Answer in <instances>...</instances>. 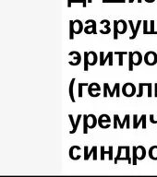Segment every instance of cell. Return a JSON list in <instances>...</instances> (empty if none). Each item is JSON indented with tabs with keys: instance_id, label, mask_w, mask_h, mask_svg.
<instances>
[{
	"instance_id": "obj_38",
	"label": "cell",
	"mask_w": 157,
	"mask_h": 177,
	"mask_svg": "<svg viewBox=\"0 0 157 177\" xmlns=\"http://www.w3.org/2000/svg\"><path fill=\"white\" fill-rule=\"evenodd\" d=\"M147 88H148V97L151 98L153 97V83H148L147 85Z\"/></svg>"
},
{
	"instance_id": "obj_54",
	"label": "cell",
	"mask_w": 157,
	"mask_h": 177,
	"mask_svg": "<svg viewBox=\"0 0 157 177\" xmlns=\"http://www.w3.org/2000/svg\"><path fill=\"white\" fill-rule=\"evenodd\" d=\"M155 98H157V95H156V97H155Z\"/></svg>"
},
{
	"instance_id": "obj_11",
	"label": "cell",
	"mask_w": 157,
	"mask_h": 177,
	"mask_svg": "<svg viewBox=\"0 0 157 177\" xmlns=\"http://www.w3.org/2000/svg\"><path fill=\"white\" fill-rule=\"evenodd\" d=\"M105 154H108L109 155V161H112L113 160V147L112 146H109V150L108 151H105L104 150V147L102 146L101 147V160L104 161V155Z\"/></svg>"
},
{
	"instance_id": "obj_2",
	"label": "cell",
	"mask_w": 157,
	"mask_h": 177,
	"mask_svg": "<svg viewBox=\"0 0 157 177\" xmlns=\"http://www.w3.org/2000/svg\"><path fill=\"white\" fill-rule=\"evenodd\" d=\"M85 23L88 24V26L83 29V31L86 34H91V32H92V34L97 33V31H96L97 24H96V21L94 19H87L85 21Z\"/></svg>"
},
{
	"instance_id": "obj_34",
	"label": "cell",
	"mask_w": 157,
	"mask_h": 177,
	"mask_svg": "<svg viewBox=\"0 0 157 177\" xmlns=\"http://www.w3.org/2000/svg\"><path fill=\"white\" fill-rule=\"evenodd\" d=\"M124 147H125V146H119V147H118L117 155V157L115 158V164H117V162H118V158L121 157V152H122V150H124Z\"/></svg>"
},
{
	"instance_id": "obj_26",
	"label": "cell",
	"mask_w": 157,
	"mask_h": 177,
	"mask_svg": "<svg viewBox=\"0 0 157 177\" xmlns=\"http://www.w3.org/2000/svg\"><path fill=\"white\" fill-rule=\"evenodd\" d=\"M124 150H126V158H127V161H128V163L129 164H131V158H130V148L129 146H125L124 147Z\"/></svg>"
},
{
	"instance_id": "obj_51",
	"label": "cell",
	"mask_w": 157,
	"mask_h": 177,
	"mask_svg": "<svg viewBox=\"0 0 157 177\" xmlns=\"http://www.w3.org/2000/svg\"><path fill=\"white\" fill-rule=\"evenodd\" d=\"M156 23H157V21H156ZM155 33L157 34V30H155Z\"/></svg>"
},
{
	"instance_id": "obj_1",
	"label": "cell",
	"mask_w": 157,
	"mask_h": 177,
	"mask_svg": "<svg viewBox=\"0 0 157 177\" xmlns=\"http://www.w3.org/2000/svg\"><path fill=\"white\" fill-rule=\"evenodd\" d=\"M122 93L126 97H132L136 93V87L133 83L128 82L123 85L122 88Z\"/></svg>"
},
{
	"instance_id": "obj_13",
	"label": "cell",
	"mask_w": 157,
	"mask_h": 177,
	"mask_svg": "<svg viewBox=\"0 0 157 177\" xmlns=\"http://www.w3.org/2000/svg\"><path fill=\"white\" fill-rule=\"evenodd\" d=\"M146 156V150L143 146H138L137 147V159L139 161H142L145 159Z\"/></svg>"
},
{
	"instance_id": "obj_27",
	"label": "cell",
	"mask_w": 157,
	"mask_h": 177,
	"mask_svg": "<svg viewBox=\"0 0 157 177\" xmlns=\"http://www.w3.org/2000/svg\"><path fill=\"white\" fill-rule=\"evenodd\" d=\"M115 55H117L119 57L118 59V65H123V56L124 55H128V52H115Z\"/></svg>"
},
{
	"instance_id": "obj_18",
	"label": "cell",
	"mask_w": 157,
	"mask_h": 177,
	"mask_svg": "<svg viewBox=\"0 0 157 177\" xmlns=\"http://www.w3.org/2000/svg\"><path fill=\"white\" fill-rule=\"evenodd\" d=\"M149 157L150 159L157 161V146H152L149 150Z\"/></svg>"
},
{
	"instance_id": "obj_33",
	"label": "cell",
	"mask_w": 157,
	"mask_h": 177,
	"mask_svg": "<svg viewBox=\"0 0 157 177\" xmlns=\"http://www.w3.org/2000/svg\"><path fill=\"white\" fill-rule=\"evenodd\" d=\"M118 33H117V20H114V40H117Z\"/></svg>"
},
{
	"instance_id": "obj_21",
	"label": "cell",
	"mask_w": 157,
	"mask_h": 177,
	"mask_svg": "<svg viewBox=\"0 0 157 177\" xmlns=\"http://www.w3.org/2000/svg\"><path fill=\"white\" fill-rule=\"evenodd\" d=\"M117 124H119V127L121 129H123L124 127L122 126V124H121V121H120V118L118 116V115H115L114 116V128L117 129Z\"/></svg>"
},
{
	"instance_id": "obj_17",
	"label": "cell",
	"mask_w": 157,
	"mask_h": 177,
	"mask_svg": "<svg viewBox=\"0 0 157 177\" xmlns=\"http://www.w3.org/2000/svg\"><path fill=\"white\" fill-rule=\"evenodd\" d=\"M76 81V78H73L70 81V91H69V93H70V97L71 99V102L72 103H76V100H75V97H74V93H73V89H74V83Z\"/></svg>"
},
{
	"instance_id": "obj_10",
	"label": "cell",
	"mask_w": 157,
	"mask_h": 177,
	"mask_svg": "<svg viewBox=\"0 0 157 177\" xmlns=\"http://www.w3.org/2000/svg\"><path fill=\"white\" fill-rule=\"evenodd\" d=\"M127 29H128V25H127V22L124 19L117 20V33L118 34L126 33Z\"/></svg>"
},
{
	"instance_id": "obj_37",
	"label": "cell",
	"mask_w": 157,
	"mask_h": 177,
	"mask_svg": "<svg viewBox=\"0 0 157 177\" xmlns=\"http://www.w3.org/2000/svg\"><path fill=\"white\" fill-rule=\"evenodd\" d=\"M155 21H154V20H151V21H150V24H151V29L149 30V34H155Z\"/></svg>"
},
{
	"instance_id": "obj_14",
	"label": "cell",
	"mask_w": 157,
	"mask_h": 177,
	"mask_svg": "<svg viewBox=\"0 0 157 177\" xmlns=\"http://www.w3.org/2000/svg\"><path fill=\"white\" fill-rule=\"evenodd\" d=\"M92 91H101V87L98 83H91L90 85H88V93L91 97L92 95Z\"/></svg>"
},
{
	"instance_id": "obj_52",
	"label": "cell",
	"mask_w": 157,
	"mask_h": 177,
	"mask_svg": "<svg viewBox=\"0 0 157 177\" xmlns=\"http://www.w3.org/2000/svg\"><path fill=\"white\" fill-rule=\"evenodd\" d=\"M104 1H105V0H103V2H104Z\"/></svg>"
},
{
	"instance_id": "obj_20",
	"label": "cell",
	"mask_w": 157,
	"mask_h": 177,
	"mask_svg": "<svg viewBox=\"0 0 157 177\" xmlns=\"http://www.w3.org/2000/svg\"><path fill=\"white\" fill-rule=\"evenodd\" d=\"M107 92L109 93V96L112 98V91L110 90L109 84L108 83H104V97L106 98L107 97Z\"/></svg>"
},
{
	"instance_id": "obj_15",
	"label": "cell",
	"mask_w": 157,
	"mask_h": 177,
	"mask_svg": "<svg viewBox=\"0 0 157 177\" xmlns=\"http://www.w3.org/2000/svg\"><path fill=\"white\" fill-rule=\"evenodd\" d=\"M74 21V33L75 34H79L82 32V30H83V25H82V22L79 20V19H75L73 20Z\"/></svg>"
},
{
	"instance_id": "obj_46",
	"label": "cell",
	"mask_w": 157,
	"mask_h": 177,
	"mask_svg": "<svg viewBox=\"0 0 157 177\" xmlns=\"http://www.w3.org/2000/svg\"><path fill=\"white\" fill-rule=\"evenodd\" d=\"M108 57H109V55L107 54V55H106V57H104V64H105V63H106V61L108 60Z\"/></svg>"
},
{
	"instance_id": "obj_28",
	"label": "cell",
	"mask_w": 157,
	"mask_h": 177,
	"mask_svg": "<svg viewBox=\"0 0 157 177\" xmlns=\"http://www.w3.org/2000/svg\"><path fill=\"white\" fill-rule=\"evenodd\" d=\"M129 55V70L133 71V62H132V52H128Z\"/></svg>"
},
{
	"instance_id": "obj_39",
	"label": "cell",
	"mask_w": 157,
	"mask_h": 177,
	"mask_svg": "<svg viewBox=\"0 0 157 177\" xmlns=\"http://www.w3.org/2000/svg\"><path fill=\"white\" fill-rule=\"evenodd\" d=\"M142 95H143V86H142V83H140V84H139V93L137 94V97H138V98H141Z\"/></svg>"
},
{
	"instance_id": "obj_6",
	"label": "cell",
	"mask_w": 157,
	"mask_h": 177,
	"mask_svg": "<svg viewBox=\"0 0 157 177\" xmlns=\"http://www.w3.org/2000/svg\"><path fill=\"white\" fill-rule=\"evenodd\" d=\"M137 118H138V116H137V115H134V116H133V128H134V129H137V128L139 127L140 124L142 123V128H143V129H146V127H147V126H146V115H142L139 121L137 120Z\"/></svg>"
},
{
	"instance_id": "obj_53",
	"label": "cell",
	"mask_w": 157,
	"mask_h": 177,
	"mask_svg": "<svg viewBox=\"0 0 157 177\" xmlns=\"http://www.w3.org/2000/svg\"><path fill=\"white\" fill-rule=\"evenodd\" d=\"M123 1H124V2H126V0H123Z\"/></svg>"
},
{
	"instance_id": "obj_47",
	"label": "cell",
	"mask_w": 157,
	"mask_h": 177,
	"mask_svg": "<svg viewBox=\"0 0 157 177\" xmlns=\"http://www.w3.org/2000/svg\"><path fill=\"white\" fill-rule=\"evenodd\" d=\"M142 0H138V2H139V3H142ZM129 3H133V2H134V0H129Z\"/></svg>"
},
{
	"instance_id": "obj_12",
	"label": "cell",
	"mask_w": 157,
	"mask_h": 177,
	"mask_svg": "<svg viewBox=\"0 0 157 177\" xmlns=\"http://www.w3.org/2000/svg\"><path fill=\"white\" fill-rule=\"evenodd\" d=\"M87 116H88V119H87L88 128H90V129L94 128L97 125V117L94 115H89Z\"/></svg>"
},
{
	"instance_id": "obj_40",
	"label": "cell",
	"mask_w": 157,
	"mask_h": 177,
	"mask_svg": "<svg viewBox=\"0 0 157 177\" xmlns=\"http://www.w3.org/2000/svg\"><path fill=\"white\" fill-rule=\"evenodd\" d=\"M108 60H109V65H113V55L114 53L113 52H108Z\"/></svg>"
},
{
	"instance_id": "obj_45",
	"label": "cell",
	"mask_w": 157,
	"mask_h": 177,
	"mask_svg": "<svg viewBox=\"0 0 157 177\" xmlns=\"http://www.w3.org/2000/svg\"><path fill=\"white\" fill-rule=\"evenodd\" d=\"M72 1H73V0H69V1H68V6H69V7H70V6H71Z\"/></svg>"
},
{
	"instance_id": "obj_43",
	"label": "cell",
	"mask_w": 157,
	"mask_h": 177,
	"mask_svg": "<svg viewBox=\"0 0 157 177\" xmlns=\"http://www.w3.org/2000/svg\"><path fill=\"white\" fill-rule=\"evenodd\" d=\"M150 121H151L152 124H157V120H155V119H154V115H151V116H150Z\"/></svg>"
},
{
	"instance_id": "obj_25",
	"label": "cell",
	"mask_w": 157,
	"mask_h": 177,
	"mask_svg": "<svg viewBox=\"0 0 157 177\" xmlns=\"http://www.w3.org/2000/svg\"><path fill=\"white\" fill-rule=\"evenodd\" d=\"M82 117H83V130H82V133L87 134L88 133V122H87L88 116H87V115H83Z\"/></svg>"
},
{
	"instance_id": "obj_4",
	"label": "cell",
	"mask_w": 157,
	"mask_h": 177,
	"mask_svg": "<svg viewBox=\"0 0 157 177\" xmlns=\"http://www.w3.org/2000/svg\"><path fill=\"white\" fill-rule=\"evenodd\" d=\"M93 154V161H96L97 160V147L96 146H93L91 148V150H90V152H88V147L85 146L84 147V160L85 161H88L91 157V155Z\"/></svg>"
},
{
	"instance_id": "obj_35",
	"label": "cell",
	"mask_w": 157,
	"mask_h": 177,
	"mask_svg": "<svg viewBox=\"0 0 157 177\" xmlns=\"http://www.w3.org/2000/svg\"><path fill=\"white\" fill-rule=\"evenodd\" d=\"M69 117L70 119V123L72 124V130L70 131V134H75L76 130H75V122H74V118L72 116V115H69Z\"/></svg>"
},
{
	"instance_id": "obj_32",
	"label": "cell",
	"mask_w": 157,
	"mask_h": 177,
	"mask_svg": "<svg viewBox=\"0 0 157 177\" xmlns=\"http://www.w3.org/2000/svg\"><path fill=\"white\" fill-rule=\"evenodd\" d=\"M84 56V64H83V68H84V71H88L89 69V64H88V59H87V56H88V52H84L83 54Z\"/></svg>"
},
{
	"instance_id": "obj_3",
	"label": "cell",
	"mask_w": 157,
	"mask_h": 177,
	"mask_svg": "<svg viewBox=\"0 0 157 177\" xmlns=\"http://www.w3.org/2000/svg\"><path fill=\"white\" fill-rule=\"evenodd\" d=\"M145 64L148 65H155L157 64V54L154 51H149L145 54L144 59Z\"/></svg>"
},
{
	"instance_id": "obj_30",
	"label": "cell",
	"mask_w": 157,
	"mask_h": 177,
	"mask_svg": "<svg viewBox=\"0 0 157 177\" xmlns=\"http://www.w3.org/2000/svg\"><path fill=\"white\" fill-rule=\"evenodd\" d=\"M88 85H89L88 83H78V97L79 98H82V96H83V89H82V87L88 86Z\"/></svg>"
},
{
	"instance_id": "obj_48",
	"label": "cell",
	"mask_w": 157,
	"mask_h": 177,
	"mask_svg": "<svg viewBox=\"0 0 157 177\" xmlns=\"http://www.w3.org/2000/svg\"><path fill=\"white\" fill-rule=\"evenodd\" d=\"M145 1H146L147 3H154L155 0H145Z\"/></svg>"
},
{
	"instance_id": "obj_36",
	"label": "cell",
	"mask_w": 157,
	"mask_h": 177,
	"mask_svg": "<svg viewBox=\"0 0 157 177\" xmlns=\"http://www.w3.org/2000/svg\"><path fill=\"white\" fill-rule=\"evenodd\" d=\"M143 24V34H149V30H148V21L144 20L142 22Z\"/></svg>"
},
{
	"instance_id": "obj_50",
	"label": "cell",
	"mask_w": 157,
	"mask_h": 177,
	"mask_svg": "<svg viewBox=\"0 0 157 177\" xmlns=\"http://www.w3.org/2000/svg\"><path fill=\"white\" fill-rule=\"evenodd\" d=\"M92 2V0H88V3H91Z\"/></svg>"
},
{
	"instance_id": "obj_31",
	"label": "cell",
	"mask_w": 157,
	"mask_h": 177,
	"mask_svg": "<svg viewBox=\"0 0 157 177\" xmlns=\"http://www.w3.org/2000/svg\"><path fill=\"white\" fill-rule=\"evenodd\" d=\"M130 116H129V115H126L125 116V117H124V120H123V122H121V124H122V126L124 127V125H125V124L127 123V128L129 129L130 126V123H129V119H130Z\"/></svg>"
},
{
	"instance_id": "obj_7",
	"label": "cell",
	"mask_w": 157,
	"mask_h": 177,
	"mask_svg": "<svg viewBox=\"0 0 157 177\" xmlns=\"http://www.w3.org/2000/svg\"><path fill=\"white\" fill-rule=\"evenodd\" d=\"M143 60L142 55L139 51L132 52V62H133V66H138L142 64Z\"/></svg>"
},
{
	"instance_id": "obj_8",
	"label": "cell",
	"mask_w": 157,
	"mask_h": 177,
	"mask_svg": "<svg viewBox=\"0 0 157 177\" xmlns=\"http://www.w3.org/2000/svg\"><path fill=\"white\" fill-rule=\"evenodd\" d=\"M69 56L70 57H71V56H74V61H70L69 62V64L70 65H78L80 63H81V55L77 52V51H72V52H70V54H69Z\"/></svg>"
},
{
	"instance_id": "obj_22",
	"label": "cell",
	"mask_w": 157,
	"mask_h": 177,
	"mask_svg": "<svg viewBox=\"0 0 157 177\" xmlns=\"http://www.w3.org/2000/svg\"><path fill=\"white\" fill-rule=\"evenodd\" d=\"M115 92H117V97L119 98L120 97V84L119 83H116L114 86V89L112 90V96L114 97Z\"/></svg>"
},
{
	"instance_id": "obj_23",
	"label": "cell",
	"mask_w": 157,
	"mask_h": 177,
	"mask_svg": "<svg viewBox=\"0 0 157 177\" xmlns=\"http://www.w3.org/2000/svg\"><path fill=\"white\" fill-rule=\"evenodd\" d=\"M74 21L70 20V39L73 40L74 39Z\"/></svg>"
},
{
	"instance_id": "obj_5",
	"label": "cell",
	"mask_w": 157,
	"mask_h": 177,
	"mask_svg": "<svg viewBox=\"0 0 157 177\" xmlns=\"http://www.w3.org/2000/svg\"><path fill=\"white\" fill-rule=\"evenodd\" d=\"M110 122H111V118L109 117L108 115H101L97 119V123H98L99 126L104 129L110 127V124H108L107 125H104V123H110Z\"/></svg>"
},
{
	"instance_id": "obj_19",
	"label": "cell",
	"mask_w": 157,
	"mask_h": 177,
	"mask_svg": "<svg viewBox=\"0 0 157 177\" xmlns=\"http://www.w3.org/2000/svg\"><path fill=\"white\" fill-rule=\"evenodd\" d=\"M75 149H78V150H81L78 146H72V147L70 148V159H71V160H73V161H78V160H79V159L81 158V156H80V155L74 156L73 151H74V150H75Z\"/></svg>"
},
{
	"instance_id": "obj_29",
	"label": "cell",
	"mask_w": 157,
	"mask_h": 177,
	"mask_svg": "<svg viewBox=\"0 0 157 177\" xmlns=\"http://www.w3.org/2000/svg\"><path fill=\"white\" fill-rule=\"evenodd\" d=\"M142 22V20H138V22H137V26H136V28H135V32H134V34H132V36L129 37L130 40H133V39L136 38V36H137V34H138V32H139V28H140Z\"/></svg>"
},
{
	"instance_id": "obj_42",
	"label": "cell",
	"mask_w": 157,
	"mask_h": 177,
	"mask_svg": "<svg viewBox=\"0 0 157 177\" xmlns=\"http://www.w3.org/2000/svg\"><path fill=\"white\" fill-rule=\"evenodd\" d=\"M104 3H125L123 0H105Z\"/></svg>"
},
{
	"instance_id": "obj_9",
	"label": "cell",
	"mask_w": 157,
	"mask_h": 177,
	"mask_svg": "<svg viewBox=\"0 0 157 177\" xmlns=\"http://www.w3.org/2000/svg\"><path fill=\"white\" fill-rule=\"evenodd\" d=\"M87 59H88V64H89V65H91V66L95 65L97 64V61H98L97 54H96L95 52H93V51L88 52Z\"/></svg>"
},
{
	"instance_id": "obj_24",
	"label": "cell",
	"mask_w": 157,
	"mask_h": 177,
	"mask_svg": "<svg viewBox=\"0 0 157 177\" xmlns=\"http://www.w3.org/2000/svg\"><path fill=\"white\" fill-rule=\"evenodd\" d=\"M132 153H133V156H132V159H131V164L133 165H137V147H132Z\"/></svg>"
},
{
	"instance_id": "obj_16",
	"label": "cell",
	"mask_w": 157,
	"mask_h": 177,
	"mask_svg": "<svg viewBox=\"0 0 157 177\" xmlns=\"http://www.w3.org/2000/svg\"><path fill=\"white\" fill-rule=\"evenodd\" d=\"M100 23H101V24H105V25H104V29H105V31L101 30L100 32H101L102 34H109V33L111 32V29H110V27H109V25H110V21H109L108 19H103Z\"/></svg>"
},
{
	"instance_id": "obj_49",
	"label": "cell",
	"mask_w": 157,
	"mask_h": 177,
	"mask_svg": "<svg viewBox=\"0 0 157 177\" xmlns=\"http://www.w3.org/2000/svg\"><path fill=\"white\" fill-rule=\"evenodd\" d=\"M83 1V7H86V1L85 0H82Z\"/></svg>"
},
{
	"instance_id": "obj_41",
	"label": "cell",
	"mask_w": 157,
	"mask_h": 177,
	"mask_svg": "<svg viewBox=\"0 0 157 177\" xmlns=\"http://www.w3.org/2000/svg\"><path fill=\"white\" fill-rule=\"evenodd\" d=\"M104 52H100V65H104Z\"/></svg>"
},
{
	"instance_id": "obj_44",
	"label": "cell",
	"mask_w": 157,
	"mask_h": 177,
	"mask_svg": "<svg viewBox=\"0 0 157 177\" xmlns=\"http://www.w3.org/2000/svg\"><path fill=\"white\" fill-rule=\"evenodd\" d=\"M72 3H82V5H83V1L82 0H73Z\"/></svg>"
}]
</instances>
